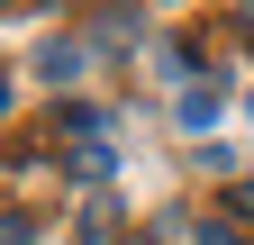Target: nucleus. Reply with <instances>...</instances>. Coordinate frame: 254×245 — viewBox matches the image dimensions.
Masks as SVG:
<instances>
[{
    "label": "nucleus",
    "instance_id": "obj_3",
    "mask_svg": "<svg viewBox=\"0 0 254 245\" xmlns=\"http://www.w3.org/2000/svg\"><path fill=\"white\" fill-rule=\"evenodd\" d=\"M82 64H91V55H82L73 37H64V46H46V55H37V73H46V82H82Z\"/></svg>",
    "mask_w": 254,
    "mask_h": 245
},
{
    "label": "nucleus",
    "instance_id": "obj_5",
    "mask_svg": "<svg viewBox=\"0 0 254 245\" xmlns=\"http://www.w3.org/2000/svg\"><path fill=\"white\" fill-rule=\"evenodd\" d=\"M245 118H254V91H245Z\"/></svg>",
    "mask_w": 254,
    "mask_h": 245
},
{
    "label": "nucleus",
    "instance_id": "obj_2",
    "mask_svg": "<svg viewBox=\"0 0 254 245\" xmlns=\"http://www.w3.org/2000/svg\"><path fill=\"white\" fill-rule=\"evenodd\" d=\"M109 173H118V145H109V136L73 145V182H109Z\"/></svg>",
    "mask_w": 254,
    "mask_h": 245
},
{
    "label": "nucleus",
    "instance_id": "obj_1",
    "mask_svg": "<svg viewBox=\"0 0 254 245\" xmlns=\"http://www.w3.org/2000/svg\"><path fill=\"white\" fill-rule=\"evenodd\" d=\"M218 109H227V91H218V82H190V91H182V136H209Z\"/></svg>",
    "mask_w": 254,
    "mask_h": 245
},
{
    "label": "nucleus",
    "instance_id": "obj_4",
    "mask_svg": "<svg viewBox=\"0 0 254 245\" xmlns=\"http://www.w3.org/2000/svg\"><path fill=\"white\" fill-rule=\"evenodd\" d=\"M200 245H236V227H200Z\"/></svg>",
    "mask_w": 254,
    "mask_h": 245
}]
</instances>
